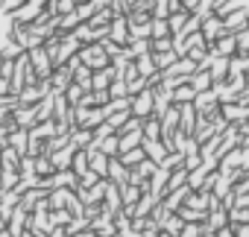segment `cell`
Here are the masks:
<instances>
[{
    "label": "cell",
    "mask_w": 249,
    "mask_h": 237,
    "mask_svg": "<svg viewBox=\"0 0 249 237\" xmlns=\"http://www.w3.org/2000/svg\"><path fill=\"white\" fill-rule=\"evenodd\" d=\"M76 56H79V62L88 65L91 70H100V68H108V65H111V56L100 47V41H88V44H82Z\"/></svg>",
    "instance_id": "6da1fadb"
},
{
    "label": "cell",
    "mask_w": 249,
    "mask_h": 237,
    "mask_svg": "<svg viewBox=\"0 0 249 237\" xmlns=\"http://www.w3.org/2000/svg\"><path fill=\"white\" fill-rule=\"evenodd\" d=\"M129 111H132L135 117H141V120L153 117V114H156V97H153V91L144 88V91L132 94V100H129Z\"/></svg>",
    "instance_id": "7a4b0ae2"
},
{
    "label": "cell",
    "mask_w": 249,
    "mask_h": 237,
    "mask_svg": "<svg viewBox=\"0 0 249 237\" xmlns=\"http://www.w3.org/2000/svg\"><path fill=\"white\" fill-rule=\"evenodd\" d=\"M108 38H111L114 44H123V47H126V41H129L126 15H114V18H111V24H108Z\"/></svg>",
    "instance_id": "3957f363"
},
{
    "label": "cell",
    "mask_w": 249,
    "mask_h": 237,
    "mask_svg": "<svg viewBox=\"0 0 249 237\" xmlns=\"http://www.w3.org/2000/svg\"><path fill=\"white\" fill-rule=\"evenodd\" d=\"M220 111L226 123H243L249 117V105H240V102H220Z\"/></svg>",
    "instance_id": "277c9868"
},
{
    "label": "cell",
    "mask_w": 249,
    "mask_h": 237,
    "mask_svg": "<svg viewBox=\"0 0 249 237\" xmlns=\"http://www.w3.org/2000/svg\"><path fill=\"white\" fill-rule=\"evenodd\" d=\"M243 27H249V9L246 6H240V9H234L231 15H226L223 18V30L226 33H237V30H243Z\"/></svg>",
    "instance_id": "5b68a950"
},
{
    "label": "cell",
    "mask_w": 249,
    "mask_h": 237,
    "mask_svg": "<svg viewBox=\"0 0 249 237\" xmlns=\"http://www.w3.org/2000/svg\"><path fill=\"white\" fill-rule=\"evenodd\" d=\"M199 33L205 35V41H214V38H220L226 30H223V18H217L214 12L211 15H205L202 18V27H199Z\"/></svg>",
    "instance_id": "8992f818"
},
{
    "label": "cell",
    "mask_w": 249,
    "mask_h": 237,
    "mask_svg": "<svg viewBox=\"0 0 249 237\" xmlns=\"http://www.w3.org/2000/svg\"><path fill=\"white\" fill-rule=\"evenodd\" d=\"M126 176H129V170L120 164V158H117V155H114V158H108V170H106V179H108V182H114L117 187H123V185H126Z\"/></svg>",
    "instance_id": "52a82bcc"
},
{
    "label": "cell",
    "mask_w": 249,
    "mask_h": 237,
    "mask_svg": "<svg viewBox=\"0 0 249 237\" xmlns=\"http://www.w3.org/2000/svg\"><path fill=\"white\" fill-rule=\"evenodd\" d=\"M73 152H76L73 141H71L68 147H62V150H53V152H50V161H53V167H56V170H68V167H71V158H73Z\"/></svg>",
    "instance_id": "ba28073f"
},
{
    "label": "cell",
    "mask_w": 249,
    "mask_h": 237,
    "mask_svg": "<svg viewBox=\"0 0 249 237\" xmlns=\"http://www.w3.org/2000/svg\"><path fill=\"white\" fill-rule=\"evenodd\" d=\"M12 117H15V123H18L21 129H30V126L36 123V105H18V108L12 111Z\"/></svg>",
    "instance_id": "9c48e42d"
},
{
    "label": "cell",
    "mask_w": 249,
    "mask_h": 237,
    "mask_svg": "<svg viewBox=\"0 0 249 237\" xmlns=\"http://www.w3.org/2000/svg\"><path fill=\"white\" fill-rule=\"evenodd\" d=\"M117 158H120V164L126 167V170L138 167V164H141V161L147 158V152H144V144H141V147H135V150H126V152H120Z\"/></svg>",
    "instance_id": "30bf717a"
},
{
    "label": "cell",
    "mask_w": 249,
    "mask_h": 237,
    "mask_svg": "<svg viewBox=\"0 0 249 237\" xmlns=\"http://www.w3.org/2000/svg\"><path fill=\"white\" fill-rule=\"evenodd\" d=\"M53 185L56 187H71V190H76V185H79V176L68 167V170H56L53 173Z\"/></svg>",
    "instance_id": "8fae6325"
},
{
    "label": "cell",
    "mask_w": 249,
    "mask_h": 237,
    "mask_svg": "<svg viewBox=\"0 0 249 237\" xmlns=\"http://www.w3.org/2000/svg\"><path fill=\"white\" fill-rule=\"evenodd\" d=\"M188 18H191V12H188V9H176V12H170V15L164 18V21H167V27H170V35H179Z\"/></svg>",
    "instance_id": "7c38bea8"
},
{
    "label": "cell",
    "mask_w": 249,
    "mask_h": 237,
    "mask_svg": "<svg viewBox=\"0 0 249 237\" xmlns=\"http://www.w3.org/2000/svg\"><path fill=\"white\" fill-rule=\"evenodd\" d=\"M132 62H135V68H138V76H144V79H147V76H153V73L159 70V68H156V59H153V53L135 56Z\"/></svg>",
    "instance_id": "4fadbf2b"
},
{
    "label": "cell",
    "mask_w": 249,
    "mask_h": 237,
    "mask_svg": "<svg viewBox=\"0 0 249 237\" xmlns=\"http://www.w3.org/2000/svg\"><path fill=\"white\" fill-rule=\"evenodd\" d=\"M220 100H217V94H214V88H208V91H196V97H194V108L196 111H208L211 105H217Z\"/></svg>",
    "instance_id": "5bb4252c"
},
{
    "label": "cell",
    "mask_w": 249,
    "mask_h": 237,
    "mask_svg": "<svg viewBox=\"0 0 249 237\" xmlns=\"http://www.w3.org/2000/svg\"><path fill=\"white\" fill-rule=\"evenodd\" d=\"M185 185H188V170H185V164L167 173V193H170V190H179V187H185Z\"/></svg>",
    "instance_id": "9a60e30c"
},
{
    "label": "cell",
    "mask_w": 249,
    "mask_h": 237,
    "mask_svg": "<svg viewBox=\"0 0 249 237\" xmlns=\"http://www.w3.org/2000/svg\"><path fill=\"white\" fill-rule=\"evenodd\" d=\"M191 85H194V91H208V88H211V73H208V68H196V70L191 73Z\"/></svg>",
    "instance_id": "2e32d148"
},
{
    "label": "cell",
    "mask_w": 249,
    "mask_h": 237,
    "mask_svg": "<svg viewBox=\"0 0 249 237\" xmlns=\"http://www.w3.org/2000/svg\"><path fill=\"white\" fill-rule=\"evenodd\" d=\"M144 152H147V158H150V161L161 164V158L167 155V147H164L161 141H144Z\"/></svg>",
    "instance_id": "e0dca14e"
},
{
    "label": "cell",
    "mask_w": 249,
    "mask_h": 237,
    "mask_svg": "<svg viewBox=\"0 0 249 237\" xmlns=\"http://www.w3.org/2000/svg\"><path fill=\"white\" fill-rule=\"evenodd\" d=\"M194 97H196V91H194V85H191V82H185V85L173 88V102H176V105H182V102H194Z\"/></svg>",
    "instance_id": "ac0fdd59"
},
{
    "label": "cell",
    "mask_w": 249,
    "mask_h": 237,
    "mask_svg": "<svg viewBox=\"0 0 249 237\" xmlns=\"http://www.w3.org/2000/svg\"><path fill=\"white\" fill-rule=\"evenodd\" d=\"M141 193H144V190H141L138 185H129V182L120 187V199H123V205H135V202L141 199Z\"/></svg>",
    "instance_id": "d6986e66"
},
{
    "label": "cell",
    "mask_w": 249,
    "mask_h": 237,
    "mask_svg": "<svg viewBox=\"0 0 249 237\" xmlns=\"http://www.w3.org/2000/svg\"><path fill=\"white\" fill-rule=\"evenodd\" d=\"M100 150L108 155V158H114V155H120V144H117V132H111V135H106V138H100Z\"/></svg>",
    "instance_id": "ffe728a7"
},
{
    "label": "cell",
    "mask_w": 249,
    "mask_h": 237,
    "mask_svg": "<svg viewBox=\"0 0 249 237\" xmlns=\"http://www.w3.org/2000/svg\"><path fill=\"white\" fill-rule=\"evenodd\" d=\"M71 170H73L76 176L88 173V150H76V152H73V158H71Z\"/></svg>",
    "instance_id": "44dd1931"
},
{
    "label": "cell",
    "mask_w": 249,
    "mask_h": 237,
    "mask_svg": "<svg viewBox=\"0 0 249 237\" xmlns=\"http://www.w3.org/2000/svg\"><path fill=\"white\" fill-rule=\"evenodd\" d=\"M182 225H185V220H182V217H179L176 211H170V214H167V220L161 222V228H164L167 234H173V237H179V231H182Z\"/></svg>",
    "instance_id": "7402d4cb"
},
{
    "label": "cell",
    "mask_w": 249,
    "mask_h": 237,
    "mask_svg": "<svg viewBox=\"0 0 249 237\" xmlns=\"http://www.w3.org/2000/svg\"><path fill=\"white\" fill-rule=\"evenodd\" d=\"M205 222H208L211 228H223V225H229V211H223V208H211Z\"/></svg>",
    "instance_id": "603a6c76"
},
{
    "label": "cell",
    "mask_w": 249,
    "mask_h": 237,
    "mask_svg": "<svg viewBox=\"0 0 249 237\" xmlns=\"http://www.w3.org/2000/svg\"><path fill=\"white\" fill-rule=\"evenodd\" d=\"M234 44H237V56H249V27L234 33Z\"/></svg>",
    "instance_id": "cb8c5ba5"
},
{
    "label": "cell",
    "mask_w": 249,
    "mask_h": 237,
    "mask_svg": "<svg viewBox=\"0 0 249 237\" xmlns=\"http://www.w3.org/2000/svg\"><path fill=\"white\" fill-rule=\"evenodd\" d=\"M185 56H188L191 62H196V65H202V62L208 59V47H205V44H196V47H188V50H185Z\"/></svg>",
    "instance_id": "d4e9b609"
},
{
    "label": "cell",
    "mask_w": 249,
    "mask_h": 237,
    "mask_svg": "<svg viewBox=\"0 0 249 237\" xmlns=\"http://www.w3.org/2000/svg\"><path fill=\"white\" fill-rule=\"evenodd\" d=\"M164 35H170V27H167V21H164V18H153L150 38H164Z\"/></svg>",
    "instance_id": "484cf974"
},
{
    "label": "cell",
    "mask_w": 249,
    "mask_h": 237,
    "mask_svg": "<svg viewBox=\"0 0 249 237\" xmlns=\"http://www.w3.org/2000/svg\"><path fill=\"white\" fill-rule=\"evenodd\" d=\"M65 208L71 211V217H82V214H85V205H82V199H79L76 193H71V196H68Z\"/></svg>",
    "instance_id": "4316f807"
},
{
    "label": "cell",
    "mask_w": 249,
    "mask_h": 237,
    "mask_svg": "<svg viewBox=\"0 0 249 237\" xmlns=\"http://www.w3.org/2000/svg\"><path fill=\"white\" fill-rule=\"evenodd\" d=\"M73 38H79L82 44H88V41H94V38H91V24H85V21H79V24H76V30H73Z\"/></svg>",
    "instance_id": "83f0119b"
},
{
    "label": "cell",
    "mask_w": 249,
    "mask_h": 237,
    "mask_svg": "<svg viewBox=\"0 0 249 237\" xmlns=\"http://www.w3.org/2000/svg\"><path fill=\"white\" fill-rule=\"evenodd\" d=\"M179 237H202V222H185Z\"/></svg>",
    "instance_id": "f1b7e54d"
},
{
    "label": "cell",
    "mask_w": 249,
    "mask_h": 237,
    "mask_svg": "<svg viewBox=\"0 0 249 237\" xmlns=\"http://www.w3.org/2000/svg\"><path fill=\"white\" fill-rule=\"evenodd\" d=\"M76 15H79V21H91L94 3H91V0H82V3H76Z\"/></svg>",
    "instance_id": "f546056e"
},
{
    "label": "cell",
    "mask_w": 249,
    "mask_h": 237,
    "mask_svg": "<svg viewBox=\"0 0 249 237\" xmlns=\"http://www.w3.org/2000/svg\"><path fill=\"white\" fill-rule=\"evenodd\" d=\"M229 222H249V208H229Z\"/></svg>",
    "instance_id": "4dcf8cb0"
},
{
    "label": "cell",
    "mask_w": 249,
    "mask_h": 237,
    "mask_svg": "<svg viewBox=\"0 0 249 237\" xmlns=\"http://www.w3.org/2000/svg\"><path fill=\"white\" fill-rule=\"evenodd\" d=\"M170 15V0H156L153 3V18H167Z\"/></svg>",
    "instance_id": "1f68e13d"
},
{
    "label": "cell",
    "mask_w": 249,
    "mask_h": 237,
    "mask_svg": "<svg viewBox=\"0 0 249 237\" xmlns=\"http://www.w3.org/2000/svg\"><path fill=\"white\" fill-rule=\"evenodd\" d=\"M53 3H56V15H68L76 9V0H53Z\"/></svg>",
    "instance_id": "d6a6232c"
},
{
    "label": "cell",
    "mask_w": 249,
    "mask_h": 237,
    "mask_svg": "<svg viewBox=\"0 0 249 237\" xmlns=\"http://www.w3.org/2000/svg\"><path fill=\"white\" fill-rule=\"evenodd\" d=\"M24 3H27V0H0V9H3L6 15H12V12H18Z\"/></svg>",
    "instance_id": "836d02e7"
},
{
    "label": "cell",
    "mask_w": 249,
    "mask_h": 237,
    "mask_svg": "<svg viewBox=\"0 0 249 237\" xmlns=\"http://www.w3.org/2000/svg\"><path fill=\"white\" fill-rule=\"evenodd\" d=\"M161 82H164V73H161V70H156L153 76H147V88H150V91H156Z\"/></svg>",
    "instance_id": "e575fe53"
},
{
    "label": "cell",
    "mask_w": 249,
    "mask_h": 237,
    "mask_svg": "<svg viewBox=\"0 0 249 237\" xmlns=\"http://www.w3.org/2000/svg\"><path fill=\"white\" fill-rule=\"evenodd\" d=\"M214 234H217V237H234V231H231V225H223V228H214Z\"/></svg>",
    "instance_id": "d590c367"
},
{
    "label": "cell",
    "mask_w": 249,
    "mask_h": 237,
    "mask_svg": "<svg viewBox=\"0 0 249 237\" xmlns=\"http://www.w3.org/2000/svg\"><path fill=\"white\" fill-rule=\"evenodd\" d=\"M240 147H243V150L249 152V135H243V141H240Z\"/></svg>",
    "instance_id": "8d00e7d4"
},
{
    "label": "cell",
    "mask_w": 249,
    "mask_h": 237,
    "mask_svg": "<svg viewBox=\"0 0 249 237\" xmlns=\"http://www.w3.org/2000/svg\"><path fill=\"white\" fill-rule=\"evenodd\" d=\"M0 237H15V234H12L9 228H0Z\"/></svg>",
    "instance_id": "74e56055"
},
{
    "label": "cell",
    "mask_w": 249,
    "mask_h": 237,
    "mask_svg": "<svg viewBox=\"0 0 249 237\" xmlns=\"http://www.w3.org/2000/svg\"><path fill=\"white\" fill-rule=\"evenodd\" d=\"M156 237H173V234H167V231H164V228H161V231H159V234H156Z\"/></svg>",
    "instance_id": "f35d334b"
},
{
    "label": "cell",
    "mask_w": 249,
    "mask_h": 237,
    "mask_svg": "<svg viewBox=\"0 0 249 237\" xmlns=\"http://www.w3.org/2000/svg\"><path fill=\"white\" fill-rule=\"evenodd\" d=\"M76 3H82V0H76Z\"/></svg>",
    "instance_id": "ab89813d"
}]
</instances>
